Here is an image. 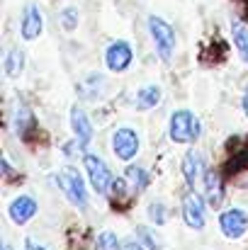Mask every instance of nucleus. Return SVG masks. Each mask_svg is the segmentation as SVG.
I'll list each match as a JSON object with an SVG mask.
<instances>
[{"label": "nucleus", "mask_w": 248, "mask_h": 250, "mask_svg": "<svg viewBox=\"0 0 248 250\" xmlns=\"http://www.w3.org/2000/svg\"><path fill=\"white\" fill-rule=\"evenodd\" d=\"M200 136V119L187 112V109H180L170 117V139L175 144H190Z\"/></svg>", "instance_id": "obj_1"}, {"label": "nucleus", "mask_w": 248, "mask_h": 250, "mask_svg": "<svg viewBox=\"0 0 248 250\" xmlns=\"http://www.w3.org/2000/svg\"><path fill=\"white\" fill-rule=\"evenodd\" d=\"M149 29H151V37L156 42L158 56L168 63L173 59V51H175V32H173V27L168 22H163L161 17H149Z\"/></svg>", "instance_id": "obj_2"}, {"label": "nucleus", "mask_w": 248, "mask_h": 250, "mask_svg": "<svg viewBox=\"0 0 248 250\" xmlns=\"http://www.w3.org/2000/svg\"><path fill=\"white\" fill-rule=\"evenodd\" d=\"M59 185H61V189L66 192V197H68L73 204H78L81 209L88 207V197H85L83 180H81V175H78L73 167H66V170L59 175Z\"/></svg>", "instance_id": "obj_3"}, {"label": "nucleus", "mask_w": 248, "mask_h": 250, "mask_svg": "<svg viewBox=\"0 0 248 250\" xmlns=\"http://www.w3.org/2000/svg\"><path fill=\"white\" fill-rule=\"evenodd\" d=\"M85 170H88V177H90L95 192L105 194L112 185V175H110V167L105 166V161L97 156H85Z\"/></svg>", "instance_id": "obj_4"}, {"label": "nucleus", "mask_w": 248, "mask_h": 250, "mask_svg": "<svg viewBox=\"0 0 248 250\" xmlns=\"http://www.w3.org/2000/svg\"><path fill=\"white\" fill-rule=\"evenodd\" d=\"M112 146H114V153H117V158H122V161H129V158H134L136 156V151H139V136L132 131V129H117V134L112 136Z\"/></svg>", "instance_id": "obj_5"}, {"label": "nucleus", "mask_w": 248, "mask_h": 250, "mask_svg": "<svg viewBox=\"0 0 248 250\" xmlns=\"http://www.w3.org/2000/svg\"><path fill=\"white\" fill-rule=\"evenodd\" d=\"M182 216H185V224L192 229L204 226V207H202V199L197 192H187L182 197Z\"/></svg>", "instance_id": "obj_6"}, {"label": "nucleus", "mask_w": 248, "mask_h": 250, "mask_svg": "<svg viewBox=\"0 0 248 250\" xmlns=\"http://www.w3.org/2000/svg\"><path fill=\"white\" fill-rule=\"evenodd\" d=\"M219 224H222V231H224L226 238H241L248 229V219L241 209H229V211H224L222 219H219Z\"/></svg>", "instance_id": "obj_7"}, {"label": "nucleus", "mask_w": 248, "mask_h": 250, "mask_svg": "<svg viewBox=\"0 0 248 250\" xmlns=\"http://www.w3.org/2000/svg\"><path fill=\"white\" fill-rule=\"evenodd\" d=\"M105 63H107L110 71H117V73L124 71L132 63V46L127 42H114L105 54Z\"/></svg>", "instance_id": "obj_8"}, {"label": "nucleus", "mask_w": 248, "mask_h": 250, "mask_svg": "<svg viewBox=\"0 0 248 250\" xmlns=\"http://www.w3.org/2000/svg\"><path fill=\"white\" fill-rule=\"evenodd\" d=\"M42 27H44V22H42L39 7L37 5H29L24 10V17H22V37L24 39H37L42 34Z\"/></svg>", "instance_id": "obj_9"}, {"label": "nucleus", "mask_w": 248, "mask_h": 250, "mask_svg": "<svg viewBox=\"0 0 248 250\" xmlns=\"http://www.w3.org/2000/svg\"><path fill=\"white\" fill-rule=\"evenodd\" d=\"M37 214V202L32 197H17L10 207V219L15 224H27Z\"/></svg>", "instance_id": "obj_10"}, {"label": "nucleus", "mask_w": 248, "mask_h": 250, "mask_svg": "<svg viewBox=\"0 0 248 250\" xmlns=\"http://www.w3.org/2000/svg\"><path fill=\"white\" fill-rule=\"evenodd\" d=\"M71 124H73V131L78 136V144L88 146L90 139H92V126H90V122H88V117H85L83 109H78V107L71 109Z\"/></svg>", "instance_id": "obj_11"}, {"label": "nucleus", "mask_w": 248, "mask_h": 250, "mask_svg": "<svg viewBox=\"0 0 248 250\" xmlns=\"http://www.w3.org/2000/svg\"><path fill=\"white\" fill-rule=\"evenodd\" d=\"M204 185H207V202H209L212 207H219L222 199H224V187H222L219 172L209 170V172L204 175Z\"/></svg>", "instance_id": "obj_12"}, {"label": "nucleus", "mask_w": 248, "mask_h": 250, "mask_svg": "<svg viewBox=\"0 0 248 250\" xmlns=\"http://www.w3.org/2000/svg\"><path fill=\"white\" fill-rule=\"evenodd\" d=\"M182 175H185L187 185H195L200 180V175H202V156L197 151H190L185 156V161H182Z\"/></svg>", "instance_id": "obj_13"}, {"label": "nucleus", "mask_w": 248, "mask_h": 250, "mask_svg": "<svg viewBox=\"0 0 248 250\" xmlns=\"http://www.w3.org/2000/svg\"><path fill=\"white\" fill-rule=\"evenodd\" d=\"M15 126H17L20 136H27L34 129V117L24 102H17V107H15Z\"/></svg>", "instance_id": "obj_14"}, {"label": "nucleus", "mask_w": 248, "mask_h": 250, "mask_svg": "<svg viewBox=\"0 0 248 250\" xmlns=\"http://www.w3.org/2000/svg\"><path fill=\"white\" fill-rule=\"evenodd\" d=\"M158 102H161V87H158V85H146V87L139 92V97H136V104H139L141 109L156 107Z\"/></svg>", "instance_id": "obj_15"}, {"label": "nucleus", "mask_w": 248, "mask_h": 250, "mask_svg": "<svg viewBox=\"0 0 248 250\" xmlns=\"http://www.w3.org/2000/svg\"><path fill=\"white\" fill-rule=\"evenodd\" d=\"M22 66H24V54H22V49H12V51L5 56V73H7L10 78H17L20 71H22Z\"/></svg>", "instance_id": "obj_16"}, {"label": "nucleus", "mask_w": 248, "mask_h": 250, "mask_svg": "<svg viewBox=\"0 0 248 250\" xmlns=\"http://www.w3.org/2000/svg\"><path fill=\"white\" fill-rule=\"evenodd\" d=\"M231 32H234V42H236V49L241 51V56L248 61V29L241 22H234L231 24Z\"/></svg>", "instance_id": "obj_17"}, {"label": "nucleus", "mask_w": 248, "mask_h": 250, "mask_svg": "<svg viewBox=\"0 0 248 250\" xmlns=\"http://www.w3.org/2000/svg\"><path fill=\"white\" fill-rule=\"evenodd\" d=\"M127 180H129L132 187H136V189H146V187H149V175H146L144 167L129 166L127 167Z\"/></svg>", "instance_id": "obj_18"}, {"label": "nucleus", "mask_w": 248, "mask_h": 250, "mask_svg": "<svg viewBox=\"0 0 248 250\" xmlns=\"http://www.w3.org/2000/svg\"><path fill=\"white\" fill-rule=\"evenodd\" d=\"M110 189H112V199H114V204H117V207H119V204H129V202H132V194L127 192L124 180H112ZM119 209H122V207H119Z\"/></svg>", "instance_id": "obj_19"}, {"label": "nucleus", "mask_w": 248, "mask_h": 250, "mask_svg": "<svg viewBox=\"0 0 248 250\" xmlns=\"http://www.w3.org/2000/svg\"><path fill=\"white\" fill-rule=\"evenodd\" d=\"M97 250H119V241L112 231H102L97 236Z\"/></svg>", "instance_id": "obj_20"}, {"label": "nucleus", "mask_w": 248, "mask_h": 250, "mask_svg": "<svg viewBox=\"0 0 248 250\" xmlns=\"http://www.w3.org/2000/svg\"><path fill=\"white\" fill-rule=\"evenodd\" d=\"M61 22H64V27L71 32L76 24H78V12L73 10V7H68V10H64V17H61Z\"/></svg>", "instance_id": "obj_21"}, {"label": "nucleus", "mask_w": 248, "mask_h": 250, "mask_svg": "<svg viewBox=\"0 0 248 250\" xmlns=\"http://www.w3.org/2000/svg\"><path fill=\"white\" fill-rule=\"evenodd\" d=\"M149 216L161 226V224H165V209H163V204H151L149 207Z\"/></svg>", "instance_id": "obj_22"}, {"label": "nucleus", "mask_w": 248, "mask_h": 250, "mask_svg": "<svg viewBox=\"0 0 248 250\" xmlns=\"http://www.w3.org/2000/svg\"><path fill=\"white\" fill-rule=\"evenodd\" d=\"M124 250H144L136 241H129V243H124Z\"/></svg>", "instance_id": "obj_23"}, {"label": "nucleus", "mask_w": 248, "mask_h": 250, "mask_svg": "<svg viewBox=\"0 0 248 250\" xmlns=\"http://www.w3.org/2000/svg\"><path fill=\"white\" fill-rule=\"evenodd\" d=\"M24 250H44V248H42V246H37L34 241H27V248Z\"/></svg>", "instance_id": "obj_24"}, {"label": "nucleus", "mask_w": 248, "mask_h": 250, "mask_svg": "<svg viewBox=\"0 0 248 250\" xmlns=\"http://www.w3.org/2000/svg\"><path fill=\"white\" fill-rule=\"evenodd\" d=\"M244 107H246V114H248V92H246V97H244Z\"/></svg>", "instance_id": "obj_25"}, {"label": "nucleus", "mask_w": 248, "mask_h": 250, "mask_svg": "<svg viewBox=\"0 0 248 250\" xmlns=\"http://www.w3.org/2000/svg\"><path fill=\"white\" fill-rule=\"evenodd\" d=\"M2 250H10V246H2Z\"/></svg>", "instance_id": "obj_26"}]
</instances>
